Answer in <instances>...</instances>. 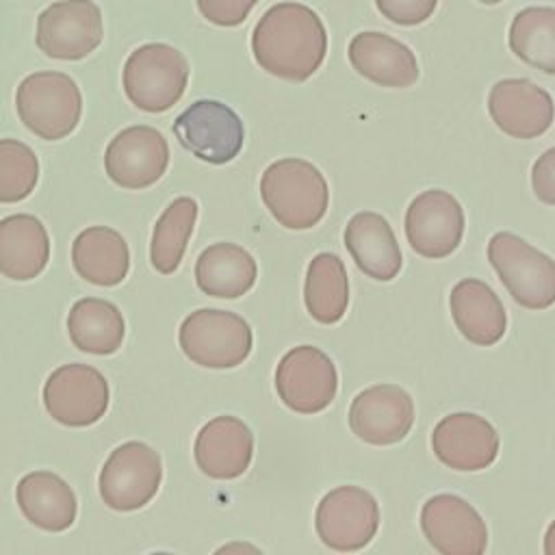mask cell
<instances>
[{
	"label": "cell",
	"mask_w": 555,
	"mask_h": 555,
	"mask_svg": "<svg viewBox=\"0 0 555 555\" xmlns=\"http://www.w3.org/2000/svg\"><path fill=\"white\" fill-rule=\"evenodd\" d=\"M72 262L82 280L95 286H115L130 269L128 243L113 228H87L74 238Z\"/></svg>",
	"instance_id": "cell-25"
},
{
	"label": "cell",
	"mask_w": 555,
	"mask_h": 555,
	"mask_svg": "<svg viewBox=\"0 0 555 555\" xmlns=\"http://www.w3.org/2000/svg\"><path fill=\"white\" fill-rule=\"evenodd\" d=\"M321 542L334 551H360L377 533L379 505L375 496L358 486L330 490L314 512Z\"/></svg>",
	"instance_id": "cell-11"
},
{
	"label": "cell",
	"mask_w": 555,
	"mask_h": 555,
	"mask_svg": "<svg viewBox=\"0 0 555 555\" xmlns=\"http://www.w3.org/2000/svg\"><path fill=\"white\" fill-rule=\"evenodd\" d=\"M438 0H375L377 11L397 26H418L431 17Z\"/></svg>",
	"instance_id": "cell-32"
},
{
	"label": "cell",
	"mask_w": 555,
	"mask_h": 555,
	"mask_svg": "<svg viewBox=\"0 0 555 555\" xmlns=\"http://www.w3.org/2000/svg\"><path fill=\"white\" fill-rule=\"evenodd\" d=\"M260 197L280 225L308 230L327 212L330 189L310 160L280 158L262 171Z\"/></svg>",
	"instance_id": "cell-2"
},
{
	"label": "cell",
	"mask_w": 555,
	"mask_h": 555,
	"mask_svg": "<svg viewBox=\"0 0 555 555\" xmlns=\"http://www.w3.org/2000/svg\"><path fill=\"white\" fill-rule=\"evenodd\" d=\"M531 186L540 202L555 206V147L546 150L531 169Z\"/></svg>",
	"instance_id": "cell-34"
},
{
	"label": "cell",
	"mask_w": 555,
	"mask_h": 555,
	"mask_svg": "<svg viewBox=\"0 0 555 555\" xmlns=\"http://www.w3.org/2000/svg\"><path fill=\"white\" fill-rule=\"evenodd\" d=\"M195 219H197V202L186 195L176 197L163 210V215L154 225L152 243H150V262L158 273L169 275L180 267L189 238L195 228Z\"/></svg>",
	"instance_id": "cell-30"
},
{
	"label": "cell",
	"mask_w": 555,
	"mask_h": 555,
	"mask_svg": "<svg viewBox=\"0 0 555 555\" xmlns=\"http://www.w3.org/2000/svg\"><path fill=\"white\" fill-rule=\"evenodd\" d=\"M204 20L215 26L232 28L247 20L258 0H195Z\"/></svg>",
	"instance_id": "cell-33"
},
{
	"label": "cell",
	"mask_w": 555,
	"mask_h": 555,
	"mask_svg": "<svg viewBox=\"0 0 555 555\" xmlns=\"http://www.w3.org/2000/svg\"><path fill=\"white\" fill-rule=\"evenodd\" d=\"M275 390L293 412L317 414L334 401L338 373L325 351L312 345H299L280 358Z\"/></svg>",
	"instance_id": "cell-10"
},
{
	"label": "cell",
	"mask_w": 555,
	"mask_h": 555,
	"mask_svg": "<svg viewBox=\"0 0 555 555\" xmlns=\"http://www.w3.org/2000/svg\"><path fill=\"white\" fill-rule=\"evenodd\" d=\"M509 50L527 65L555 76V9L527 7L509 26Z\"/></svg>",
	"instance_id": "cell-29"
},
{
	"label": "cell",
	"mask_w": 555,
	"mask_h": 555,
	"mask_svg": "<svg viewBox=\"0 0 555 555\" xmlns=\"http://www.w3.org/2000/svg\"><path fill=\"white\" fill-rule=\"evenodd\" d=\"M173 134L195 158L210 165H225L238 156L245 128L228 104L197 100L176 117Z\"/></svg>",
	"instance_id": "cell-8"
},
{
	"label": "cell",
	"mask_w": 555,
	"mask_h": 555,
	"mask_svg": "<svg viewBox=\"0 0 555 555\" xmlns=\"http://www.w3.org/2000/svg\"><path fill=\"white\" fill-rule=\"evenodd\" d=\"M544 553L555 555V520L548 525V529L544 533Z\"/></svg>",
	"instance_id": "cell-35"
},
{
	"label": "cell",
	"mask_w": 555,
	"mask_h": 555,
	"mask_svg": "<svg viewBox=\"0 0 555 555\" xmlns=\"http://www.w3.org/2000/svg\"><path fill=\"white\" fill-rule=\"evenodd\" d=\"M477 2H481V4H499L503 0H477Z\"/></svg>",
	"instance_id": "cell-36"
},
{
	"label": "cell",
	"mask_w": 555,
	"mask_h": 555,
	"mask_svg": "<svg viewBox=\"0 0 555 555\" xmlns=\"http://www.w3.org/2000/svg\"><path fill=\"white\" fill-rule=\"evenodd\" d=\"M488 260L512 299L529 310L555 304V260L512 232L488 241Z\"/></svg>",
	"instance_id": "cell-4"
},
{
	"label": "cell",
	"mask_w": 555,
	"mask_h": 555,
	"mask_svg": "<svg viewBox=\"0 0 555 555\" xmlns=\"http://www.w3.org/2000/svg\"><path fill=\"white\" fill-rule=\"evenodd\" d=\"M178 343L184 356L199 366L232 369L251 353L254 334L236 312L199 308L182 321Z\"/></svg>",
	"instance_id": "cell-6"
},
{
	"label": "cell",
	"mask_w": 555,
	"mask_h": 555,
	"mask_svg": "<svg viewBox=\"0 0 555 555\" xmlns=\"http://www.w3.org/2000/svg\"><path fill=\"white\" fill-rule=\"evenodd\" d=\"M43 405L61 425H93L108 408V382L89 364H63L46 379Z\"/></svg>",
	"instance_id": "cell-12"
},
{
	"label": "cell",
	"mask_w": 555,
	"mask_h": 555,
	"mask_svg": "<svg viewBox=\"0 0 555 555\" xmlns=\"http://www.w3.org/2000/svg\"><path fill=\"white\" fill-rule=\"evenodd\" d=\"M256 63L275 78L304 82L323 63L327 33L321 17L301 2H278L251 33Z\"/></svg>",
	"instance_id": "cell-1"
},
{
	"label": "cell",
	"mask_w": 555,
	"mask_h": 555,
	"mask_svg": "<svg viewBox=\"0 0 555 555\" xmlns=\"http://www.w3.org/2000/svg\"><path fill=\"white\" fill-rule=\"evenodd\" d=\"M421 529L442 555H481L488 529L479 512L457 494H436L421 509Z\"/></svg>",
	"instance_id": "cell-16"
},
{
	"label": "cell",
	"mask_w": 555,
	"mask_h": 555,
	"mask_svg": "<svg viewBox=\"0 0 555 555\" xmlns=\"http://www.w3.org/2000/svg\"><path fill=\"white\" fill-rule=\"evenodd\" d=\"M67 332L80 351L108 356L121 347L126 323L113 301L82 297L72 306L67 314Z\"/></svg>",
	"instance_id": "cell-27"
},
{
	"label": "cell",
	"mask_w": 555,
	"mask_h": 555,
	"mask_svg": "<svg viewBox=\"0 0 555 555\" xmlns=\"http://www.w3.org/2000/svg\"><path fill=\"white\" fill-rule=\"evenodd\" d=\"M451 317L460 334L473 345L490 347L507 330V314L499 295L477 278L457 282L449 295Z\"/></svg>",
	"instance_id": "cell-22"
},
{
	"label": "cell",
	"mask_w": 555,
	"mask_h": 555,
	"mask_svg": "<svg viewBox=\"0 0 555 555\" xmlns=\"http://www.w3.org/2000/svg\"><path fill=\"white\" fill-rule=\"evenodd\" d=\"M488 113L499 130L514 139L544 134L555 117V104L546 89L527 78H505L488 93Z\"/></svg>",
	"instance_id": "cell-17"
},
{
	"label": "cell",
	"mask_w": 555,
	"mask_h": 555,
	"mask_svg": "<svg viewBox=\"0 0 555 555\" xmlns=\"http://www.w3.org/2000/svg\"><path fill=\"white\" fill-rule=\"evenodd\" d=\"M189 82L186 56L167 43H145L130 52L124 65V91L145 113L169 111Z\"/></svg>",
	"instance_id": "cell-5"
},
{
	"label": "cell",
	"mask_w": 555,
	"mask_h": 555,
	"mask_svg": "<svg viewBox=\"0 0 555 555\" xmlns=\"http://www.w3.org/2000/svg\"><path fill=\"white\" fill-rule=\"evenodd\" d=\"M414 425L412 397L397 384H375L356 395L349 405L351 431L375 447L401 442Z\"/></svg>",
	"instance_id": "cell-14"
},
{
	"label": "cell",
	"mask_w": 555,
	"mask_h": 555,
	"mask_svg": "<svg viewBox=\"0 0 555 555\" xmlns=\"http://www.w3.org/2000/svg\"><path fill=\"white\" fill-rule=\"evenodd\" d=\"M345 247L358 269L377 282H390L401 271V247L379 212H356L345 225Z\"/></svg>",
	"instance_id": "cell-21"
},
{
	"label": "cell",
	"mask_w": 555,
	"mask_h": 555,
	"mask_svg": "<svg viewBox=\"0 0 555 555\" xmlns=\"http://www.w3.org/2000/svg\"><path fill=\"white\" fill-rule=\"evenodd\" d=\"M193 453L204 475L212 479H234L251 464L254 434L236 416H217L199 429Z\"/></svg>",
	"instance_id": "cell-20"
},
{
	"label": "cell",
	"mask_w": 555,
	"mask_h": 555,
	"mask_svg": "<svg viewBox=\"0 0 555 555\" xmlns=\"http://www.w3.org/2000/svg\"><path fill=\"white\" fill-rule=\"evenodd\" d=\"M347 56L351 67L362 78L379 87L405 89L418 80V63L414 52L386 33H358L349 41Z\"/></svg>",
	"instance_id": "cell-19"
},
{
	"label": "cell",
	"mask_w": 555,
	"mask_h": 555,
	"mask_svg": "<svg viewBox=\"0 0 555 555\" xmlns=\"http://www.w3.org/2000/svg\"><path fill=\"white\" fill-rule=\"evenodd\" d=\"M304 301L310 317L323 325L343 319L349 306V278L336 254L321 251L310 260L304 282Z\"/></svg>",
	"instance_id": "cell-28"
},
{
	"label": "cell",
	"mask_w": 555,
	"mask_h": 555,
	"mask_svg": "<svg viewBox=\"0 0 555 555\" xmlns=\"http://www.w3.org/2000/svg\"><path fill=\"white\" fill-rule=\"evenodd\" d=\"M15 499L26 520L43 531H65L76 520V494L54 473L35 470L24 475Z\"/></svg>",
	"instance_id": "cell-24"
},
{
	"label": "cell",
	"mask_w": 555,
	"mask_h": 555,
	"mask_svg": "<svg viewBox=\"0 0 555 555\" xmlns=\"http://www.w3.org/2000/svg\"><path fill=\"white\" fill-rule=\"evenodd\" d=\"M22 124L46 141L72 134L80 121L82 95L74 78L63 72H35L15 91Z\"/></svg>",
	"instance_id": "cell-3"
},
{
	"label": "cell",
	"mask_w": 555,
	"mask_h": 555,
	"mask_svg": "<svg viewBox=\"0 0 555 555\" xmlns=\"http://www.w3.org/2000/svg\"><path fill=\"white\" fill-rule=\"evenodd\" d=\"M160 455L145 442L130 440L111 451L100 470V496L117 512H134L147 505L160 488Z\"/></svg>",
	"instance_id": "cell-7"
},
{
	"label": "cell",
	"mask_w": 555,
	"mask_h": 555,
	"mask_svg": "<svg viewBox=\"0 0 555 555\" xmlns=\"http://www.w3.org/2000/svg\"><path fill=\"white\" fill-rule=\"evenodd\" d=\"M169 165L167 139L152 126H130L117 132L104 154L108 178L124 189H145L160 180Z\"/></svg>",
	"instance_id": "cell-15"
},
{
	"label": "cell",
	"mask_w": 555,
	"mask_h": 555,
	"mask_svg": "<svg viewBox=\"0 0 555 555\" xmlns=\"http://www.w3.org/2000/svg\"><path fill=\"white\" fill-rule=\"evenodd\" d=\"M405 236L410 247L423 258L436 260L453 254L464 236L460 202L442 189L423 191L408 206Z\"/></svg>",
	"instance_id": "cell-13"
},
{
	"label": "cell",
	"mask_w": 555,
	"mask_h": 555,
	"mask_svg": "<svg viewBox=\"0 0 555 555\" xmlns=\"http://www.w3.org/2000/svg\"><path fill=\"white\" fill-rule=\"evenodd\" d=\"M39 160L35 152L17 139H0V202L15 204L35 191Z\"/></svg>",
	"instance_id": "cell-31"
},
{
	"label": "cell",
	"mask_w": 555,
	"mask_h": 555,
	"mask_svg": "<svg viewBox=\"0 0 555 555\" xmlns=\"http://www.w3.org/2000/svg\"><path fill=\"white\" fill-rule=\"evenodd\" d=\"M431 449L434 455L453 470H483L499 455V434L483 416L455 412L434 427Z\"/></svg>",
	"instance_id": "cell-18"
},
{
	"label": "cell",
	"mask_w": 555,
	"mask_h": 555,
	"mask_svg": "<svg viewBox=\"0 0 555 555\" xmlns=\"http://www.w3.org/2000/svg\"><path fill=\"white\" fill-rule=\"evenodd\" d=\"M254 256L234 243L206 247L195 262V282L202 293L219 299H238L256 282Z\"/></svg>",
	"instance_id": "cell-26"
},
{
	"label": "cell",
	"mask_w": 555,
	"mask_h": 555,
	"mask_svg": "<svg viewBox=\"0 0 555 555\" xmlns=\"http://www.w3.org/2000/svg\"><path fill=\"white\" fill-rule=\"evenodd\" d=\"M104 37L102 11L93 0H59L37 17V48L56 61L89 56Z\"/></svg>",
	"instance_id": "cell-9"
},
{
	"label": "cell",
	"mask_w": 555,
	"mask_h": 555,
	"mask_svg": "<svg viewBox=\"0 0 555 555\" xmlns=\"http://www.w3.org/2000/svg\"><path fill=\"white\" fill-rule=\"evenodd\" d=\"M50 258V238L33 215L0 219V273L15 282L37 278Z\"/></svg>",
	"instance_id": "cell-23"
}]
</instances>
